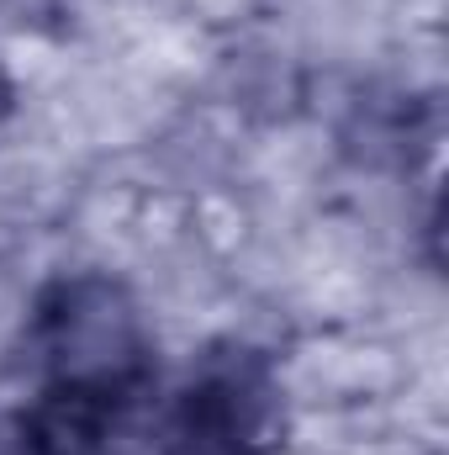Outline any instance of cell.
Returning a JSON list of instances; mask_svg holds the SVG:
<instances>
[{
    "label": "cell",
    "instance_id": "obj_3",
    "mask_svg": "<svg viewBox=\"0 0 449 455\" xmlns=\"http://www.w3.org/2000/svg\"><path fill=\"white\" fill-rule=\"evenodd\" d=\"M11 112V85H5V75H0V116Z\"/></svg>",
    "mask_w": 449,
    "mask_h": 455
},
{
    "label": "cell",
    "instance_id": "obj_2",
    "mask_svg": "<svg viewBox=\"0 0 449 455\" xmlns=\"http://www.w3.org/2000/svg\"><path fill=\"white\" fill-rule=\"evenodd\" d=\"M286 440V381L264 344H207L154 419V455H275Z\"/></svg>",
    "mask_w": 449,
    "mask_h": 455
},
{
    "label": "cell",
    "instance_id": "obj_1",
    "mask_svg": "<svg viewBox=\"0 0 449 455\" xmlns=\"http://www.w3.org/2000/svg\"><path fill=\"white\" fill-rule=\"evenodd\" d=\"M159 387V339L127 281H48L21 323L0 455H122Z\"/></svg>",
    "mask_w": 449,
    "mask_h": 455
}]
</instances>
